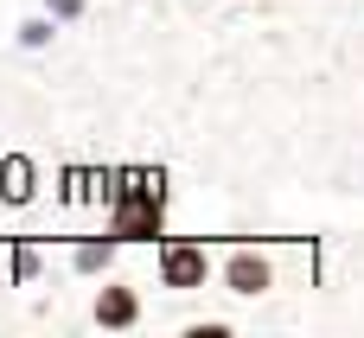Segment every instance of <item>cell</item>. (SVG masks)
Segmentation results:
<instances>
[{"label":"cell","instance_id":"cell-1","mask_svg":"<svg viewBox=\"0 0 364 338\" xmlns=\"http://www.w3.org/2000/svg\"><path fill=\"white\" fill-rule=\"evenodd\" d=\"M218 288L237 294V300H250V307H262V300L282 288V249H275L269 236H237V243H224V249H218Z\"/></svg>","mask_w":364,"mask_h":338},{"label":"cell","instance_id":"cell-2","mask_svg":"<svg viewBox=\"0 0 364 338\" xmlns=\"http://www.w3.org/2000/svg\"><path fill=\"white\" fill-rule=\"evenodd\" d=\"M154 281L166 294H198L205 281H218V243L198 230H173L154 243Z\"/></svg>","mask_w":364,"mask_h":338},{"label":"cell","instance_id":"cell-3","mask_svg":"<svg viewBox=\"0 0 364 338\" xmlns=\"http://www.w3.org/2000/svg\"><path fill=\"white\" fill-rule=\"evenodd\" d=\"M90 326H96V332H134V326H147L141 281H128V275H102L96 300H90Z\"/></svg>","mask_w":364,"mask_h":338},{"label":"cell","instance_id":"cell-4","mask_svg":"<svg viewBox=\"0 0 364 338\" xmlns=\"http://www.w3.org/2000/svg\"><path fill=\"white\" fill-rule=\"evenodd\" d=\"M64 32H70L64 19H51L45 6H32V13H19V19L6 26V51H19V58L38 64V58H51V51L64 45Z\"/></svg>","mask_w":364,"mask_h":338},{"label":"cell","instance_id":"cell-5","mask_svg":"<svg viewBox=\"0 0 364 338\" xmlns=\"http://www.w3.org/2000/svg\"><path fill=\"white\" fill-rule=\"evenodd\" d=\"M38 173H45V160L32 147H0V205L6 211H26L38 198Z\"/></svg>","mask_w":364,"mask_h":338},{"label":"cell","instance_id":"cell-6","mask_svg":"<svg viewBox=\"0 0 364 338\" xmlns=\"http://www.w3.org/2000/svg\"><path fill=\"white\" fill-rule=\"evenodd\" d=\"M115 262H122V243L109 230H90V236H70L64 243V268L77 281H102V275H115Z\"/></svg>","mask_w":364,"mask_h":338},{"label":"cell","instance_id":"cell-7","mask_svg":"<svg viewBox=\"0 0 364 338\" xmlns=\"http://www.w3.org/2000/svg\"><path fill=\"white\" fill-rule=\"evenodd\" d=\"M38 281H45V243L13 236L6 243V288H38Z\"/></svg>","mask_w":364,"mask_h":338},{"label":"cell","instance_id":"cell-8","mask_svg":"<svg viewBox=\"0 0 364 338\" xmlns=\"http://www.w3.org/2000/svg\"><path fill=\"white\" fill-rule=\"evenodd\" d=\"M224 6H256V0H224Z\"/></svg>","mask_w":364,"mask_h":338}]
</instances>
